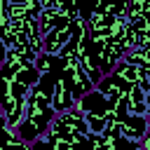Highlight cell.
Segmentation results:
<instances>
[{
    "label": "cell",
    "instance_id": "obj_1",
    "mask_svg": "<svg viewBox=\"0 0 150 150\" xmlns=\"http://www.w3.org/2000/svg\"><path fill=\"white\" fill-rule=\"evenodd\" d=\"M75 108L82 112V115H94V117H108L112 110H115V105L94 87L91 91H87L77 103H75Z\"/></svg>",
    "mask_w": 150,
    "mask_h": 150
},
{
    "label": "cell",
    "instance_id": "obj_2",
    "mask_svg": "<svg viewBox=\"0 0 150 150\" xmlns=\"http://www.w3.org/2000/svg\"><path fill=\"white\" fill-rule=\"evenodd\" d=\"M70 42V26H59V28H52L42 35V52L45 54H52V56H59L61 49Z\"/></svg>",
    "mask_w": 150,
    "mask_h": 150
},
{
    "label": "cell",
    "instance_id": "obj_3",
    "mask_svg": "<svg viewBox=\"0 0 150 150\" xmlns=\"http://www.w3.org/2000/svg\"><path fill=\"white\" fill-rule=\"evenodd\" d=\"M148 131V115H127L122 120V136L134 143H141V138H145Z\"/></svg>",
    "mask_w": 150,
    "mask_h": 150
},
{
    "label": "cell",
    "instance_id": "obj_4",
    "mask_svg": "<svg viewBox=\"0 0 150 150\" xmlns=\"http://www.w3.org/2000/svg\"><path fill=\"white\" fill-rule=\"evenodd\" d=\"M49 103H52V108H54V112H56V115H59V112H63V110L75 108V98L68 94V89L63 87V82H61V77H59V75L54 77L52 94H49Z\"/></svg>",
    "mask_w": 150,
    "mask_h": 150
},
{
    "label": "cell",
    "instance_id": "obj_5",
    "mask_svg": "<svg viewBox=\"0 0 150 150\" xmlns=\"http://www.w3.org/2000/svg\"><path fill=\"white\" fill-rule=\"evenodd\" d=\"M122 61L134 68H150V49H129L124 52Z\"/></svg>",
    "mask_w": 150,
    "mask_h": 150
},
{
    "label": "cell",
    "instance_id": "obj_6",
    "mask_svg": "<svg viewBox=\"0 0 150 150\" xmlns=\"http://www.w3.org/2000/svg\"><path fill=\"white\" fill-rule=\"evenodd\" d=\"M28 150H52V145H49L45 138H38V141L28 143Z\"/></svg>",
    "mask_w": 150,
    "mask_h": 150
},
{
    "label": "cell",
    "instance_id": "obj_7",
    "mask_svg": "<svg viewBox=\"0 0 150 150\" xmlns=\"http://www.w3.org/2000/svg\"><path fill=\"white\" fill-rule=\"evenodd\" d=\"M5 127H7V122H5V115L0 112V134H2V129H5Z\"/></svg>",
    "mask_w": 150,
    "mask_h": 150
},
{
    "label": "cell",
    "instance_id": "obj_8",
    "mask_svg": "<svg viewBox=\"0 0 150 150\" xmlns=\"http://www.w3.org/2000/svg\"><path fill=\"white\" fill-rule=\"evenodd\" d=\"M141 2H145V0H141Z\"/></svg>",
    "mask_w": 150,
    "mask_h": 150
}]
</instances>
